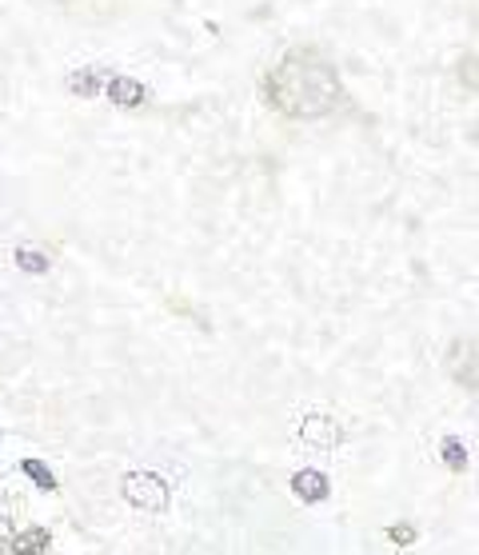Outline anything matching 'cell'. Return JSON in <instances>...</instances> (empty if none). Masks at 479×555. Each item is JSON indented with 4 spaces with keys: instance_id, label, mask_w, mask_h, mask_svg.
I'll return each instance as SVG.
<instances>
[{
    "instance_id": "obj_1",
    "label": "cell",
    "mask_w": 479,
    "mask_h": 555,
    "mask_svg": "<svg viewBox=\"0 0 479 555\" xmlns=\"http://www.w3.org/2000/svg\"><path fill=\"white\" fill-rule=\"evenodd\" d=\"M268 104L288 120H320L344 101L340 68L320 49L284 52L264 80Z\"/></svg>"
},
{
    "instance_id": "obj_6",
    "label": "cell",
    "mask_w": 479,
    "mask_h": 555,
    "mask_svg": "<svg viewBox=\"0 0 479 555\" xmlns=\"http://www.w3.org/2000/svg\"><path fill=\"white\" fill-rule=\"evenodd\" d=\"M108 96H113L120 108H137V104H144V89H140L137 80H128V76H113V80H108Z\"/></svg>"
},
{
    "instance_id": "obj_7",
    "label": "cell",
    "mask_w": 479,
    "mask_h": 555,
    "mask_svg": "<svg viewBox=\"0 0 479 555\" xmlns=\"http://www.w3.org/2000/svg\"><path fill=\"white\" fill-rule=\"evenodd\" d=\"M44 547H49V531H44V528L16 531L13 543H9V552H13V555H40Z\"/></svg>"
},
{
    "instance_id": "obj_2",
    "label": "cell",
    "mask_w": 479,
    "mask_h": 555,
    "mask_svg": "<svg viewBox=\"0 0 479 555\" xmlns=\"http://www.w3.org/2000/svg\"><path fill=\"white\" fill-rule=\"evenodd\" d=\"M120 492L140 512H168V504H172V492L156 472H128L120 480Z\"/></svg>"
},
{
    "instance_id": "obj_9",
    "label": "cell",
    "mask_w": 479,
    "mask_h": 555,
    "mask_svg": "<svg viewBox=\"0 0 479 555\" xmlns=\"http://www.w3.org/2000/svg\"><path fill=\"white\" fill-rule=\"evenodd\" d=\"M455 73H459V85H464V89L479 92V52H471V56H464V61H459V68H455Z\"/></svg>"
},
{
    "instance_id": "obj_11",
    "label": "cell",
    "mask_w": 479,
    "mask_h": 555,
    "mask_svg": "<svg viewBox=\"0 0 479 555\" xmlns=\"http://www.w3.org/2000/svg\"><path fill=\"white\" fill-rule=\"evenodd\" d=\"M16 264H25L28 272H49V260L40 253H33V248H16Z\"/></svg>"
},
{
    "instance_id": "obj_4",
    "label": "cell",
    "mask_w": 479,
    "mask_h": 555,
    "mask_svg": "<svg viewBox=\"0 0 479 555\" xmlns=\"http://www.w3.org/2000/svg\"><path fill=\"white\" fill-rule=\"evenodd\" d=\"M292 492L300 495L303 504H320V500H328L332 483L324 472H315V467H303V472H296L292 476Z\"/></svg>"
},
{
    "instance_id": "obj_5",
    "label": "cell",
    "mask_w": 479,
    "mask_h": 555,
    "mask_svg": "<svg viewBox=\"0 0 479 555\" xmlns=\"http://www.w3.org/2000/svg\"><path fill=\"white\" fill-rule=\"evenodd\" d=\"M300 440L315 443V448H336L344 440V431L336 420H324V416H308L300 424Z\"/></svg>"
},
{
    "instance_id": "obj_10",
    "label": "cell",
    "mask_w": 479,
    "mask_h": 555,
    "mask_svg": "<svg viewBox=\"0 0 479 555\" xmlns=\"http://www.w3.org/2000/svg\"><path fill=\"white\" fill-rule=\"evenodd\" d=\"M443 464L452 467V472H464V464H467V448L455 436H448L443 440Z\"/></svg>"
},
{
    "instance_id": "obj_3",
    "label": "cell",
    "mask_w": 479,
    "mask_h": 555,
    "mask_svg": "<svg viewBox=\"0 0 479 555\" xmlns=\"http://www.w3.org/2000/svg\"><path fill=\"white\" fill-rule=\"evenodd\" d=\"M443 364H448V376L479 400V340H452Z\"/></svg>"
},
{
    "instance_id": "obj_8",
    "label": "cell",
    "mask_w": 479,
    "mask_h": 555,
    "mask_svg": "<svg viewBox=\"0 0 479 555\" xmlns=\"http://www.w3.org/2000/svg\"><path fill=\"white\" fill-rule=\"evenodd\" d=\"M21 472H25L28 480L37 483L40 492H56V476H52V472L40 464V460H25V464H21Z\"/></svg>"
},
{
    "instance_id": "obj_14",
    "label": "cell",
    "mask_w": 479,
    "mask_h": 555,
    "mask_svg": "<svg viewBox=\"0 0 479 555\" xmlns=\"http://www.w3.org/2000/svg\"><path fill=\"white\" fill-rule=\"evenodd\" d=\"M476 28H479V16H476Z\"/></svg>"
},
{
    "instance_id": "obj_13",
    "label": "cell",
    "mask_w": 479,
    "mask_h": 555,
    "mask_svg": "<svg viewBox=\"0 0 479 555\" xmlns=\"http://www.w3.org/2000/svg\"><path fill=\"white\" fill-rule=\"evenodd\" d=\"M388 535H391L396 543H412V540H416V531H412V528H391Z\"/></svg>"
},
{
    "instance_id": "obj_12",
    "label": "cell",
    "mask_w": 479,
    "mask_h": 555,
    "mask_svg": "<svg viewBox=\"0 0 479 555\" xmlns=\"http://www.w3.org/2000/svg\"><path fill=\"white\" fill-rule=\"evenodd\" d=\"M13 535H16L13 524H9V519L0 516V552H9V543H13Z\"/></svg>"
}]
</instances>
